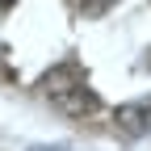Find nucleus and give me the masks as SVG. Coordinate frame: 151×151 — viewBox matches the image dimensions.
Returning a JSON list of instances; mask_svg holds the SVG:
<instances>
[{"label": "nucleus", "instance_id": "nucleus-1", "mask_svg": "<svg viewBox=\"0 0 151 151\" xmlns=\"http://www.w3.org/2000/svg\"><path fill=\"white\" fill-rule=\"evenodd\" d=\"M42 92L50 97V105H55V109L71 113V118H88V113H97V109H101L97 92L84 84V76L76 71V67H55V71H46Z\"/></svg>", "mask_w": 151, "mask_h": 151}, {"label": "nucleus", "instance_id": "nucleus-2", "mask_svg": "<svg viewBox=\"0 0 151 151\" xmlns=\"http://www.w3.org/2000/svg\"><path fill=\"white\" fill-rule=\"evenodd\" d=\"M118 122L130 130V134H147V130H151V101H139V105L118 109Z\"/></svg>", "mask_w": 151, "mask_h": 151}, {"label": "nucleus", "instance_id": "nucleus-3", "mask_svg": "<svg viewBox=\"0 0 151 151\" xmlns=\"http://www.w3.org/2000/svg\"><path fill=\"white\" fill-rule=\"evenodd\" d=\"M34 151H67V147H34Z\"/></svg>", "mask_w": 151, "mask_h": 151}, {"label": "nucleus", "instance_id": "nucleus-4", "mask_svg": "<svg viewBox=\"0 0 151 151\" xmlns=\"http://www.w3.org/2000/svg\"><path fill=\"white\" fill-rule=\"evenodd\" d=\"M9 4H13V0H0V9H9Z\"/></svg>", "mask_w": 151, "mask_h": 151}]
</instances>
